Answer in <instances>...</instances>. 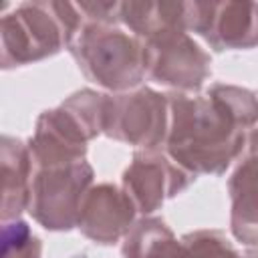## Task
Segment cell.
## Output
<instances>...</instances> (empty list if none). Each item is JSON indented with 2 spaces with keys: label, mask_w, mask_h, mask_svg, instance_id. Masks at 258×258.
<instances>
[{
  "label": "cell",
  "mask_w": 258,
  "mask_h": 258,
  "mask_svg": "<svg viewBox=\"0 0 258 258\" xmlns=\"http://www.w3.org/2000/svg\"><path fill=\"white\" fill-rule=\"evenodd\" d=\"M167 101V155L191 175L224 173L244 151L246 131L208 93H171Z\"/></svg>",
  "instance_id": "6da1fadb"
},
{
  "label": "cell",
  "mask_w": 258,
  "mask_h": 258,
  "mask_svg": "<svg viewBox=\"0 0 258 258\" xmlns=\"http://www.w3.org/2000/svg\"><path fill=\"white\" fill-rule=\"evenodd\" d=\"M67 48L81 73L111 93L133 91L147 77L143 40L117 24L85 22Z\"/></svg>",
  "instance_id": "7a4b0ae2"
},
{
  "label": "cell",
  "mask_w": 258,
  "mask_h": 258,
  "mask_svg": "<svg viewBox=\"0 0 258 258\" xmlns=\"http://www.w3.org/2000/svg\"><path fill=\"white\" fill-rule=\"evenodd\" d=\"M93 177L95 171L87 159L52 167H34L28 214L50 232H69L77 228L81 204L93 187Z\"/></svg>",
  "instance_id": "3957f363"
},
{
  "label": "cell",
  "mask_w": 258,
  "mask_h": 258,
  "mask_svg": "<svg viewBox=\"0 0 258 258\" xmlns=\"http://www.w3.org/2000/svg\"><path fill=\"white\" fill-rule=\"evenodd\" d=\"M2 69L24 67L69 46L52 2H22L0 22Z\"/></svg>",
  "instance_id": "277c9868"
},
{
  "label": "cell",
  "mask_w": 258,
  "mask_h": 258,
  "mask_svg": "<svg viewBox=\"0 0 258 258\" xmlns=\"http://www.w3.org/2000/svg\"><path fill=\"white\" fill-rule=\"evenodd\" d=\"M167 129V95L149 87L107 95L103 135L127 145H135L139 149H157L165 143Z\"/></svg>",
  "instance_id": "5b68a950"
},
{
  "label": "cell",
  "mask_w": 258,
  "mask_h": 258,
  "mask_svg": "<svg viewBox=\"0 0 258 258\" xmlns=\"http://www.w3.org/2000/svg\"><path fill=\"white\" fill-rule=\"evenodd\" d=\"M143 44L147 77L177 93L198 91L212 75L210 54L187 34V30L167 32Z\"/></svg>",
  "instance_id": "8992f818"
},
{
  "label": "cell",
  "mask_w": 258,
  "mask_h": 258,
  "mask_svg": "<svg viewBox=\"0 0 258 258\" xmlns=\"http://www.w3.org/2000/svg\"><path fill=\"white\" fill-rule=\"evenodd\" d=\"M187 32L200 34L214 50L258 46L256 2H187Z\"/></svg>",
  "instance_id": "52a82bcc"
},
{
  "label": "cell",
  "mask_w": 258,
  "mask_h": 258,
  "mask_svg": "<svg viewBox=\"0 0 258 258\" xmlns=\"http://www.w3.org/2000/svg\"><path fill=\"white\" fill-rule=\"evenodd\" d=\"M196 175L157 149H139L123 171V189L143 216H151L169 198L191 185Z\"/></svg>",
  "instance_id": "ba28073f"
},
{
  "label": "cell",
  "mask_w": 258,
  "mask_h": 258,
  "mask_svg": "<svg viewBox=\"0 0 258 258\" xmlns=\"http://www.w3.org/2000/svg\"><path fill=\"white\" fill-rule=\"evenodd\" d=\"M95 135L62 103L40 113L28 141L34 167H52L85 159L87 143Z\"/></svg>",
  "instance_id": "9c48e42d"
},
{
  "label": "cell",
  "mask_w": 258,
  "mask_h": 258,
  "mask_svg": "<svg viewBox=\"0 0 258 258\" xmlns=\"http://www.w3.org/2000/svg\"><path fill=\"white\" fill-rule=\"evenodd\" d=\"M137 208L123 187L113 183L93 185L83 204L77 228L95 244L109 246L123 240L135 224Z\"/></svg>",
  "instance_id": "30bf717a"
},
{
  "label": "cell",
  "mask_w": 258,
  "mask_h": 258,
  "mask_svg": "<svg viewBox=\"0 0 258 258\" xmlns=\"http://www.w3.org/2000/svg\"><path fill=\"white\" fill-rule=\"evenodd\" d=\"M248 153L228 179L230 230L246 246H258V129L246 141Z\"/></svg>",
  "instance_id": "8fae6325"
},
{
  "label": "cell",
  "mask_w": 258,
  "mask_h": 258,
  "mask_svg": "<svg viewBox=\"0 0 258 258\" xmlns=\"http://www.w3.org/2000/svg\"><path fill=\"white\" fill-rule=\"evenodd\" d=\"M0 171H2V204L0 218L4 222L18 220L30 204V185L34 163L28 145L12 135L0 139Z\"/></svg>",
  "instance_id": "7c38bea8"
},
{
  "label": "cell",
  "mask_w": 258,
  "mask_h": 258,
  "mask_svg": "<svg viewBox=\"0 0 258 258\" xmlns=\"http://www.w3.org/2000/svg\"><path fill=\"white\" fill-rule=\"evenodd\" d=\"M187 2H121V22L147 42L167 32L187 30Z\"/></svg>",
  "instance_id": "4fadbf2b"
},
{
  "label": "cell",
  "mask_w": 258,
  "mask_h": 258,
  "mask_svg": "<svg viewBox=\"0 0 258 258\" xmlns=\"http://www.w3.org/2000/svg\"><path fill=\"white\" fill-rule=\"evenodd\" d=\"M121 254L123 258H187V248L161 218L143 216L123 238Z\"/></svg>",
  "instance_id": "5bb4252c"
},
{
  "label": "cell",
  "mask_w": 258,
  "mask_h": 258,
  "mask_svg": "<svg viewBox=\"0 0 258 258\" xmlns=\"http://www.w3.org/2000/svg\"><path fill=\"white\" fill-rule=\"evenodd\" d=\"M208 95L216 99L244 131L258 123V97L252 91L236 85L216 83L210 87Z\"/></svg>",
  "instance_id": "9a60e30c"
},
{
  "label": "cell",
  "mask_w": 258,
  "mask_h": 258,
  "mask_svg": "<svg viewBox=\"0 0 258 258\" xmlns=\"http://www.w3.org/2000/svg\"><path fill=\"white\" fill-rule=\"evenodd\" d=\"M2 258H42V244L26 222L2 224Z\"/></svg>",
  "instance_id": "2e32d148"
},
{
  "label": "cell",
  "mask_w": 258,
  "mask_h": 258,
  "mask_svg": "<svg viewBox=\"0 0 258 258\" xmlns=\"http://www.w3.org/2000/svg\"><path fill=\"white\" fill-rule=\"evenodd\" d=\"M187 258H242L234 244L218 230H198L183 238Z\"/></svg>",
  "instance_id": "e0dca14e"
},
{
  "label": "cell",
  "mask_w": 258,
  "mask_h": 258,
  "mask_svg": "<svg viewBox=\"0 0 258 258\" xmlns=\"http://www.w3.org/2000/svg\"><path fill=\"white\" fill-rule=\"evenodd\" d=\"M244 258H258V250H252V252H248Z\"/></svg>",
  "instance_id": "ac0fdd59"
}]
</instances>
